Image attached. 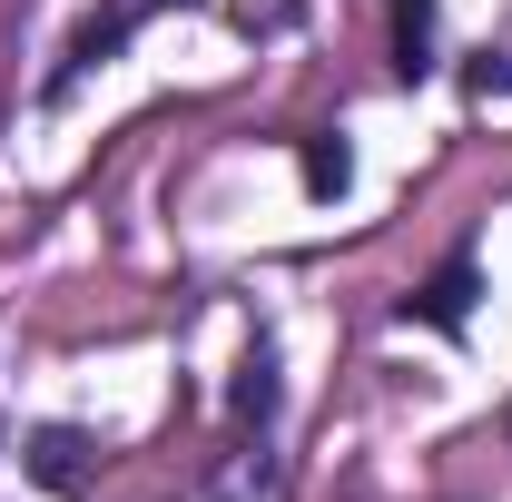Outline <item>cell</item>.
<instances>
[{"instance_id":"6da1fadb","label":"cell","mask_w":512,"mask_h":502,"mask_svg":"<svg viewBox=\"0 0 512 502\" xmlns=\"http://www.w3.org/2000/svg\"><path fill=\"white\" fill-rule=\"evenodd\" d=\"M473 296H483V266H473V247H453L394 315H404V325H434V335H463V325H473Z\"/></svg>"},{"instance_id":"7a4b0ae2","label":"cell","mask_w":512,"mask_h":502,"mask_svg":"<svg viewBox=\"0 0 512 502\" xmlns=\"http://www.w3.org/2000/svg\"><path fill=\"white\" fill-rule=\"evenodd\" d=\"M20 463H30V483H40V493H79V483L99 473V443L79 434V424H40V434L20 443Z\"/></svg>"},{"instance_id":"3957f363","label":"cell","mask_w":512,"mask_h":502,"mask_svg":"<svg viewBox=\"0 0 512 502\" xmlns=\"http://www.w3.org/2000/svg\"><path fill=\"white\" fill-rule=\"evenodd\" d=\"M434 69H444V10L394 0V79H434Z\"/></svg>"},{"instance_id":"277c9868","label":"cell","mask_w":512,"mask_h":502,"mask_svg":"<svg viewBox=\"0 0 512 502\" xmlns=\"http://www.w3.org/2000/svg\"><path fill=\"white\" fill-rule=\"evenodd\" d=\"M276 394H286V384H276V345L256 335L247 365H237V384H227V414H237V434H266V424H276Z\"/></svg>"},{"instance_id":"5b68a950","label":"cell","mask_w":512,"mask_h":502,"mask_svg":"<svg viewBox=\"0 0 512 502\" xmlns=\"http://www.w3.org/2000/svg\"><path fill=\"white\" fill-rule=\"evenodd\" d=\"M217 502H276V453H266V434H256V443H237V463H227Z\"/></svg>"},{"instance_id":"8992f818","label":"cell","mask_w":512,"mask_h":502,"mask_svg":"<svg viewBox=\"0 0 512 502\" xmlns=\"http://www.w3.org/2000/svg\"><path fill=\"white\" fill-rule=\"evenodd\" d=\"M296 158H306V188H316V197H345V188H355V148H345V138H306Z\"/></svg>"},{"instance_id":"52a82bcc","label":"cell","mask_w":512,"mask_h":502,"mask_svg":"<svg viewBox=\"0 0 512 502\" xmlns=\"http://www.w3.org/2000/svg\"><path fill=\"white\" fill-rule=\"evenodd\" d=\"M463 89L493 109V99H512V50H473V69H463Z\"/></svg>"}]
</instances>
